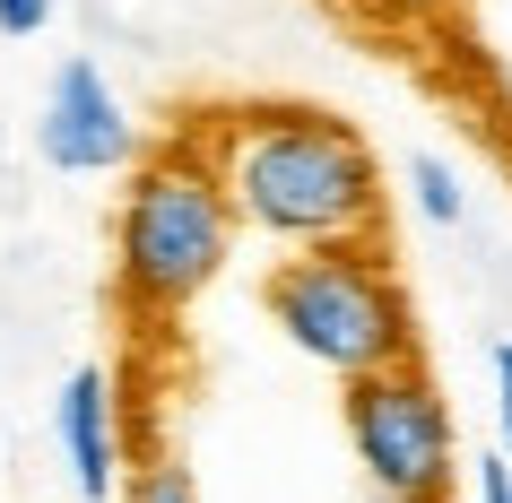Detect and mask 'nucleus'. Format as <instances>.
Instances as JSON below:
<instances>
[{"label": "nucleus", "instance_id": "423d86ee", "mask_svg": "<svg viewBox=\"0 0 512 503\" xmlns=\"http://www.w3.org/2000/svg\"><path fill=\"white\" fill-rule=\"evenodd\" d=\"M53 443H61V469H70L79 503L122 495V399H113V373L105 365H79L70 382H61Z\"/></svg>", "mask_w": 512, "mask_h": 503}, {"label": "nucleus", "instance_id": "f257e3e1", "mask_svg": "<svg viewBox=\"0 0 512 503\" xmlns=\"http://www.w3.org/2000/svg\"><path fill=\"white\" fill-rule=\"evenodd\" d=\"M235 226L278 252L382 243V157L374 139L322 105H226L200 122Z\"/></svg>", "mask_w": 512, "mask_h": 503}, {"label": "nucleus", "instance_id": "39448f33", "mask_svg": "<svg viewBox=\"0 0 512 503\" xmlns=\"http://www.w3.org/2000/svg\"><path fill=\"white\" fill-rule=\"evenodd\" d=\"M35 157L53 174H122L139 157V122L122 105V87L105 79V61L70 53L44 87V113H35Z\"/></svg>", "mask_w": 512, "mask_h": 503}, {"label": "nucleus", "instance_id": "f8f14e48", "mask_svg": "<svg viewBox=\"0 0 512 503\" xmlns=\"http://www.w3.org/2000/svg\"><path fill=\"white\" fill-rule=\"evenodd\" d=\"M469 477H478V503H512V451H495V460H469Z\"/></svg>", "mask_w": 512, "mask_h": 503}, {"label": "nucleus", "instance_id": "9d476101", "mask_svg": "<svg viewBox=\"0 0 512 503\" xmlns=\"http://www.w3.org/2000/svg\"><path fill=\"white\" fill-rule=\"evenodd\" d=\"M53 9L61 0H0V35H9V44H35V35L53 27Z\"/></svg>", "mask_w": 512, "mask_h": 503}, {"label": "nucleus", "instance_id": "0eeeda50", "mask_svg": "<svg viewBox=\"0 0 512 503\" xmlns=\"http://www.w3.org/2000/svg\"><path fill=\"white\" fill-rule=\"evenodd\" d=\"M356 27H374V35H426L443 27V18H460V0H339Z\"/></svg>", "mask_w": 512, "mask_h": 503}, {"label": "nucleus", "instance_id": "9b49d317", "mask_svg": "<svg viewBox=\"0 0 512 503\" xmlns=\"http://www.w3.org/2000/svg\"><path fill=\"white\" fill-rule=\"evenodd\" d=\"M495 434H504V451H512V339H495Z\"/></svg>", "mask_w": 512, "mask_h": 503}, {"label": "nucleus", "instance_id": "7ed1b4c3", "mask_svg": "<svg viewBox=\"0 0 512 503\" xmlns=\"http://www.w3.org/2000/svg\"><path fill=\"white\" fill-rule=\"evenodd\" d=\"M261 304L287 330L296 356H313L322 373L356 382V373L408 365L417 356V304H408L400 269L382 243H313L261 278Z\"/></svg>", "mask_w": 512, "mask_h": 503}, {"label": "nucleus", "instance_id": "6e6552de", "mask_svg": "<svg viewBox=\"0 0 512 503\" xmlns=\"http://www.w3.org/2000/svg\"><path fill=\"white\" fill-rule=\"evenodd\" d=\"M408 191H417V217H426V226H460V217H469V183H460L443 157H408Z\"/></svg>", "mask_w": 512, "mask_h": 503}, {"label": "nucleus", "instance_id": "f03ea898", "mask_svg": "<svg viewBox=\"0 0 512 503\" xmlns=\"http://www.w3.org/2000/svg\"><path fill=\"white\" fill-rule=\"evenodd\" d=\"M235 252V209L217 183L200 131L165 139L148 157L122 165L113 200V295L131 321H174L217 287V269Z\"/></svg>", "mask_w": 512, "mask_h": 503}, {"label": "nucleus", "instance_id": "1a4fd4ad", "mask_svg": "<svg viewBox=\"0 0 512 503\" xmlns=\"http://www.w3.org/2000/svg\"><path fill=\"white\" fill-rule=\"evenodd\" d=\"M122 503H200L183 460H148V469H122Z\"/></svg>", "mask_w": 512, "mask_h": 503}, {"label": "nucleus", "instance_id": "20e7f679", "mask_svg": "<svg viewBox=\"0 0 512 503\" xmlns=\"http://www.w3.org/2000/svg\"><path fill=\"white\" fill-rule=\"evenodd\" d=\"M339 425H348V451H356V469L374 477L382 503H443L452 495L460 425H452V399L434 391L426 356L356 373L348 399H339Z\"/></svg>", "mask_w": 512, "mask_h": 503}]
</instances>
